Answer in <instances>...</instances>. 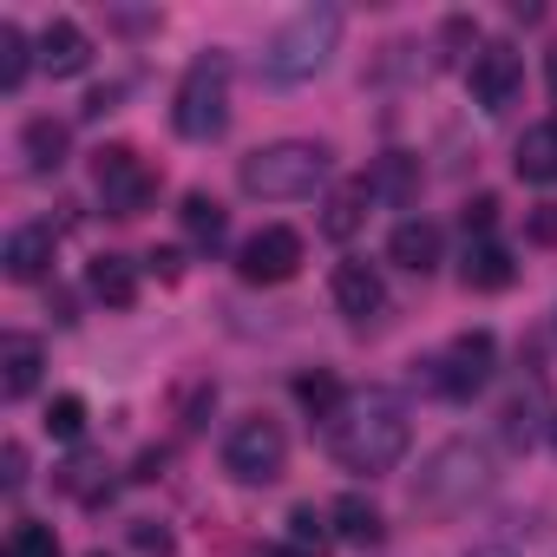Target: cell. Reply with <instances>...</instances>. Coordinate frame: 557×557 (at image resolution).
Segmentation results:
<instances>
[{"label": "cell", "instance_id": "cell-1", "mask_svg": "<svg viewBox=\"0 0 557 557\" xmlns=\"http://www.w3.org/2000/svg\"><path fill=\"white\" fill-rule=\"evenodd\" d=\"M407 440H413L407 400L387 394V387L348 394L342 413L329 420V453H335V466H348V472H394L400 453H407Z\"/></svg>", "mask_w": 557, "mask_h": 557}, {"label": "cell", "instance_id": "cell-2", "mask_svg": "<svg viewBox=\"0 0 557 557\" xmlns=\"http://www.w3.org/2000/svg\"><path fill=\"white\" fill-rule=\"evenodd\" d=\"M492 492V453L479 446V440H446L426 466H420V479H413V511H426V518H459L472 498H485Z\"/></svg>", "mask_w": 557, "mask_h": 557}, {"label": "cell", "instance_id": "cell-3", "mask_svg": "<svg viewBox=\"0 0 557 557\" xmlns=\"http://www.w3.org/2000/svg\"><path fill=\"white\" fill-rule=\"evenodd\" d=\"M236 184L262 203H296V197H315V184H329V145H309V138H275L262 151H249L236 164Z\"/></svg>", "mask_w": 557, "mask_h": 557}, {"label": "cell", "instance_id": "cell-4", "mask_svg": "<svg viewBox=\"0 0 557 557\" xmlns=\"http://www.w3.org/2000/svg\"><path fill=\"white\" fill-rule=\"evenodd\" d=\"M335 47H342V8H302L283 34L269 40L262 73H269L275 86H302V79H315V73L329 66Z\"/></svg>", "mask_w": 557, "mask_h": 557}, {"label": "cell", "instance_id": "cell-5", "mask_svg": "<svg viewBox=\"0 0 557 557\" xmlns=\"http://www.w3.org/2000/svg\"><path fill=\"white\" fill-rule=\"evenodd\" d=\"M171 125L190 145L223 138V125H230V53H197L190 60V73L177 79V99H171Z\"/></svg>", "mask_w": 557, "mask_h": 557}, {"label": "cell", "instance_id": "cell-6", "mask_svg": "<svg viewBox=\"0 0 557 557\" xmlns=\"http://www.w3.org/2000/svg\"><path fill=\"white\" fill-rule=\"evenodd\" d=\"M283 466H289V433L275 426V420H236L230 426V440H223V472L236 479V485H275L283 479Z\"/></svg>", "mask_w": 557, "mask_h": 557}, {"label": "cell", "instance_id": "cell-7", "mask_svg": "<svg viewBox=\"0 0 557 557\" xmlns=\"http://www.w3.org/2000/svg\"><path fill=\"white\" fill-rule=\"evenodd\" d=\"M92 190L112 216H145L151 197H158V171L132 145H99L92 151Z\"/></svg>", "mask_w": 557, "mask_h": 557}, {"label": "cell", "instance_id": "cell-8", "mask_svg": "<svg viewBox=\"0 0 557 557\" xmlns=\"http://www.w3.org/2000/svg\"><path fill=\"white\" fill-rule=\"evenodd\" d=\"M492 361H498V342H492L485 329H466V335L446 342V355L426 361V387L446 394V400H472V394L492 381Z\"/></svg>", "mask_w": 557, "mask_h": 557}, {"label": "cell", "instance_id": "cell-9", "mask_svg": "<svg viewBox=\"0 0 557 557\" xmlns=\"http://www.w3.org/2000/svg\"><path fill=\"white\" fill-rule=\"evenodd\" d=\"M296 269H302V236H296L289 223H262V230L236 249V275H243V283H262V289L289 283Z\"/></svg>", "mask_w": 557, "mask_h": 557}, {"label": "cell", "instance_id": "cell-10", "mask_svg": "<svg viewBox=\"0 0 557 557\" xmlns=\"http://www.w3.org/2000/svg\"><path fill=\"white\" fill-rule=\"evenodd\" d=\"M466 86H472V106H479V112H511L518 92H524V60H518V47H505V40L479 47L472 66H466Z\"/></svg>", "mask_w": 557, "mask_h": 557}, {"label": "cell", "instance_id": "cell-11", "mask_svg": "<svg viewBox=\"0 0 557 557\" xmlns=\"http://www.w3.org/2000/svg\"><path fill=\"white\" fill-rule=\"evenodd\" d=\"M381 302H387V283H381V269H374V262H361V256L335 262V309H342L348 322L381 315Z\"/></svg>", "mask_w": 557, "mask_h": 557}, {"label": "cell", "instance_id": "cell-12", "mask_svg": "<svg viewBox=\"0 0 557 557\" xmlns=\"http://www.w3.org/2000/svg\"><path fill=\"white\" fill-rule=\"evenodd\" d=\"M40 66H47L53 79H79V73L92 66V34H86L79 21H47V34H40Z\"/></svg>", "mask_w": 557, "mask_h": 557}, {"label": "cell", "instance_id": "cell-13", "mask_svg": "<svg viewBox=\"0 0 557 557\" xmlns=\"http://www.w3.org/2000/svg\"><path fill=\"white\" fill-rule=\"evenodd\" d=\"M511 275H518V262H511V249H505V243H492V236L466 243L459 283H466L472 296H498V289H511Z\"/></svg>", "mask_w": 557, "mask_h": 557}, {"label": "cell", "instance_id": "cell-14", "mask_svg": "<svg viewBox=\"0 0 557 557\" xmlns=\"http://www.w3.org/2000/svg\"><path fill=\"white\" fill-rule=\"evenodd\" d=\"M40 368H47V355H40L34 335H8V342H0V394H8V400H27L40 387Z\"/></svg>", "mask_w": 557, "mask_h": 557}, {"label": "cell", "instance_id": "cell-15", "mask_svg": "<svg viewBox=\"0 0 557 557\" xmlns=\"http://www.w3.org/2000/svg\"><path fill=\"white\" fill-rule=\"evenodd\" d=\"M387 256H394L400 269H413V275H433V269H440V223H426V216H407V223H394V236H387Z\"/></svg>", "mask_w": 557, "mask_h": 557}, {"label": "cell", "instance_id": "cell-16", "mask_svg": "<svg viewBox=\"0 0 557 557\" xmlns=\"http://www.w3.org/2000/svg\"><path fill=\"white\" fill-rule=\"evenodd\" d=\"M511 164H518V177H524V184H557V119L524 125V138H518Z\"/></svg>", "mask_w": 557, "mask_h": 557}, {"label": "cell", "instance_id": "cell-17", "mask_svg": "<svg viewBox=\"0 0 557 557\" xmlns=\"http://www.w3.org/2000/svg\"><path fill=\"white\" fill-rule=\"evenodd\" d=\"M0 262H8L14 283H40V275L53 269V230H47V223L14 230V236H8V256H0Z\"/></svg>", "mask_w": 557, "mask_h": 557}, {"label": "cell", "instance_id": "cell-18", "mask_svg": "<svg viewBox=\"0 0 557 557\" xmlns=\"http://www.w3.org/2000/svg\"><path fill=\"white\" fill-rule=\"evenodd\" d=\"M368 203H374V184H368V177L335 184V190H329V210H322V230H329L335 243H348V236L368 223Z\"/></svg>", "mask_w": 557, "mask_h": 557}, {"label": "cell", "instance_id": "cell-19", "mask_svg": "<svg viewBox=\"0 0 557 557\" xmlns=\"http://www.w3.org/2000/svg\"><path fill=\"white\" fill-rule=\"evenodd\" d=\"M86 289H92L106 309H132V302H138V269H132L125 256H92Z\"/></svg>", "mask_w": 557, "mask_h": 557}, {"label": "cell", "instance_id": "cell-20", "mask_svg": "<svg viewBox=\"0 0 557 557\" xmlns=\"http://www.w3.org/2000/svg\"><path fill=\"white\" fill-rule=\"evenodd\" d=\"M329 524H335V537H342V544H361V550L387 537V531H381V511H374L361 492H342V498L329 505Z\"/></svg>", "mask_w": 557, "mask_h": 557}, {"label": "cell", "instance_id": "cell-21", "mask_svg": "<svg viewBox=\"0 0 557 557\" xmlns=\"http://www.w3.org/2000/svg\"><path fill=\"white\" fill-rule=\"evenodd\" d=\"M283 544H289V557H329V544H335V524H329V511H315V505H296V511L283 518Z\"/></svg>", "mask_w": 557, "mask_h": 557}, {"label": "cell", "instance_id": "cell-22", "mask_svg": "<svg viewBox=\"0 0 557 557\" xmlns=\"http://www.w3.org/2000/svg\"><path fill=\"white\" fill-rule=\"evenodd\" d=\"M177 216H184V236H190L197 249H216V243L230 236V216H223V203H216L210 190H190V197L177 203Z\"/></svg>", "mask_w": 557, "mask_h": 557}, {"label": "cell", "instance_id": "cell-23", "mask_svg": "<svg viewBox=\"0 0 557 557\" xmlns=\"http://www.w3.org/2000/svg\"><path fill=\"white\" fill-rule=\"evenodd\" d=\"M66 145H73V138H66L60 119H27V132H21V151H27V164H34L40 177L66 164Z\"/></svg>", "mask_w": 557, "mask_h": 557}, {"label": "cell", "instance_id": "cell-24", "mask_svg": "<svg viewBox=\"0 0 557 557\" xmlns=\"http://www.w3.org/2000/svg\"><path fill=\"white\" fill-rule=\"evenodd\" d=\"M27 73H34V47H27V34H21L14 21H0V92H21Z\"/></svg>", "mask_w": 557, "mask_h": 557}, {"label": "cell", "instance_id": "cell-25", "mask_svg": "<svg viewBox=\"0 0 557 557\" xmlns=\"http://www.w3.org/2000/svg\"><path fill=\"white\" fill-rule=\"evenodd\" d=\"M296 400H302V407H309L315 420H335L348 394H342V381H335L329 368H315V374H296Z\"/></svg>", "mask_w": 557, "mask_h": 557}, {"label": "cell", "instance_id": "cell-26", "mask_svg": "<svg viewBox=\"0 0 557 557\" xmlns=\"http://www.w3.org/2000/svg\"><path fill=\"white\" fill-rule=\"evenodd\" d=\"M368 184H374V197L407 203V197H413V184H420V171H413V158H407V151H387V158H381V171H374Z\"/></svg>", "mask_w": 557, "mask_h": 557}, {"label": "cell", "instance_id": "cell-27", "mask_svg": "<svg viewBox=\"0 0 557 557\" xmlns=\"http://www.w3.org/2000/svg\"><path fill=\"white\" fill-rule=\"evenodd\" d=\"M0 557H60V537H53V524L21 518V524L8 531V550H0Z\"/></svg>", "mask_w": 557, "mask_h": 557}, {"label": "cell", "instance_id": "cell-28", "mask_svg": "<svg viewBox=\"0 0 557 557\" xmlns=\"http://www.w3.org/2000/svg\"><path fill=\"white\" fill-rule=\"evenodd\" d=\"M99 479H106V459H99V453H79V459L60 466V485H66L73 498H86V505H99Z\"/></svg>", "mask_w": 557, "mask_h": 557}, {"label": "cell", "instance_id": "cell-29", "mask_svg": "<svg viewBox=\"0 0 557 557\" xmlns=\"http://www.w3.org/2000/svg\"><path fill=\"white\" fill-rule=\"evenodd\" d=\"M210 407H216V387H210L203 374L177 387V426H184V433H197V426L210 420Z\"/></svg>", "mask_w": 557, "mask_h": 557}, {"label": "cell", "instance_id": "cell-30", "mask_svg": "<svg viewBox=\"0 0 557 557\" xmlns=\"http://www.w3.org/2000/svg\"><path fill=\"white\" fill-rule=\"evenodd\" d=\"M47 433H53V440H79V433H86V400H79V394H60V400L47 407Z\"/></svg>", "mask_w": 557, "mask_h": 557}, {"label": "cell", "instance_id": "cell-31", "mask_svg": "<svg viewBox=\"0 0 557 557\" xmlns=\"http://www.w3.org/2000/svg\"><path fill=\"white\" fill-rule=\"evenodd\" d=\"M132 544H138L145 557H171V550H177V537H171L158 518H132Z\"/></svg>", "mask_w": 557, "mask_h": 557}, {"label": "cell", "instance_id": "cell-32", "mask_svg": "<svg viewBox=\"0 0 557 557\" xmlns=\"http://www.w3.org/2000/svg\"><path fill=\"white\" fill-rule=\"evenodd\" d=\"M492 216H498V197H472V203H466V236L479 243V236L492 230Z\"/></svg>", "mask_w": 557, "mask_h": 557}, {"label": "cell", "instance_id": "cell-33", "mask_svg": "<svg viewBox=\"0 0 557 557\" xmlns=\"http://www.w3.org/2000/svg\"><path fill=\"white\" fill-rule=\"evenodd\" d=\"M0 466H8V472H0V479H8V492H21V485H27V446H21V440H8Z\"/></svg>", "mask_w": 557, "mask_h": 557}, {"label": "cell", "instance_id": "cell-34", "mask_svg": "<svg viewBox=\"0 0 557 557\" xmlns=\"http://www.w3.org/2000/svg\"><path fill=\"white\" fill-rule=\"evenodd\" d=\"M524 236H531V243H557V203H537L531 223H524Z\"/></svg>", "mask_w": 557, "mask_h": 557}, {"label": "cell", "instance_id": "cell-35", "mask_svg": "<svg viewBox=\"0 0 557 557\" xmlns=\"http://www.w3.org/2000/svg\"><path fill=\"white\" fill-rule=\"evenodd\" d=\"M505 440H511V446H531V413H524V400L505 407Z\"/></svg>", "mask_w": 557, "mask_h": 557}, {"label": "cell", "instance_id": "cell-36", "mask_svg": "<svg viewBox=\"0 0 557 557\" xmlns=\"http://www.w3.org/2000/svg\"><path fill=\"white\" fill-rule=\"evenodd\" d=\"M164 466H171V453H164V446H151V453H138L132 479H138V485H151V479H164Z\"/></svg>", "mask_w": 557, "mask_h": 557}, {"label": "cell", "instance_id": "cell-37", "mask_svg": "<svg viewBox=\"0 0 557 557\" xmlns=\"http://www.w3.org/2000/svg\"><path fill=\"white\" fill-rule=\"evenodd\" d=\"M151 269L164 275V283H177V275H184V256H177V249H151Z\"/></svg>", "mask_w": 557, "mask_h": 557}, {"label": "cell", "instance_id": "cell-38", "mask_svg": "<svg viewBox=\"0 0 557 557\" xmlns=\"http://www.w3.org/2000/svg\"><path fill=\"white\" fill-rule=\"evenodd\" d=\"M544 73H550V92H557V47L544 53Z\"/></svg>", "mask_w": 557, "mask_h": 557}, {"label": "cell", "instance_id": "cell-39", "mask_svg": "<svg viewBox=\"0 0 557 557\" xmlns=\"http://www.w3.org/2000/svg\"><path fill=\"white\" fill-rule=\"evenodd\" d=\"M472 557H505V550H472Z\"/></svg>", "mask_w": 557, "mask_h": 557}, {"label": "cell", "instance_id": "cell-40", "mask_svg": "<svg viewBox=\"0 0 557 557\" xmlns=\"http://www.w3.org/2000/svg\"><path fill=\"white\" fill-rule=\"evenodd\" d=\"M550 453H557V420H550Z\"/></svg>", "mask_w": 557, "mask_h": 557}, {"label": "cell", "instance_id": "cell-41", "mask_svg": "<svg viewBox=\"0 0 557 557\" xmlns=\"http://www.w3.org/2000/svg\"><path fill=\"white\" fill-rule=\"evenodd\" d=\"M86 557H106V550H86Z\"/></svg>", "mask_w": 557, "mask_h": 557}]
</instances>
